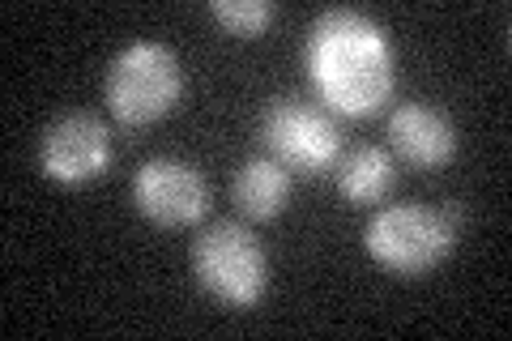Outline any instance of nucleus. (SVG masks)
<instances>
[{
	"instance_id": "nucleus-9",
	"label": "nucleus",
	"mask_w": 512,
	"mask_h": 341,
	"mask_svg": "<svg viewBox=\"0 0 512 341\" xmlns=\"http://www.w3.org/2000/svg\"><path fill=\"white\" fill-rule=\"evenodd\" d=\"M231 201L239 205V214L252 222H274L286 201H291V171L274 158H248L235 171Z\"/></svg>"
},
{
	"instance_id": "nucleus-8",
	"label": "nucleus",
	"mask_w": 512,
	"mask_h": 341,
	"mask_svg": "<svg viewBox=\"0 0 512 341\" xmlns=\"http://www.w3.org/2000/svg\"><path fill=\"white\" fill-rule=\"evenodd\" d=\"M389 141L414 167H444L457 158V128L427 103H402L389 116Z\"/></svg>"
},
{
	"instance_id": "nucleus-3",
	"label": "nucleus",
	"mask_w": 512,
	"mask_h": 341,
	"mask_svg": "<svg viewBox=\"0 0 512 341\" xmlns=\"http://www.w3.org/2000/svg\"><path fill=\"white\" fill-rule=\"evenodd\" d=\"M184 94V69L163 43H128L107 69V107L128 128L158 124Z\"/></svg>"
},
{
	"instance_id": "nucleus-7",
	"label": "nucleus",
	"mask_w": 512,
	"mask_h": 341,
	"mask_svg": "<svg viewBox=\"0 0 512 341\" xmlns=\"http://www.w3.org/2000/svg\"><path fill=\"white\" fill-rule=\"evenodd\" d=\"M133 205L141 209V218L175 231V226H192L205 218L210 184L184 158H150L133 175Z\"/></svg>"
},
{
	"instance_id": "nucleus-4",
	"label": "nucleus",
	"mask_w": 512,
	"mask_h": 341,
	"mask_svg": "<svg viewBox=\"0 0 512 341\" xmlns=\"http://www.w3.org/2000/svg\"><path fill=\"white\" fill-rule=\"evenodd\" d=\"M192 273L227 307H256L269 290L265 248L244 222H210L192 239Z\"/></svg>"
},
{
	"instance_id": "nucleus-5",
	"label": "nucleus",
	"mask_w": 512,
	"mask_h": 341,
	"mask_svg": "<svg viewBox=\"0 0 512 341\" xmlns=\"http://www.w3.org/2000/svg\"><path fill=\"white\" fill-rule=\"evenodd\" d=\"M256 137L269 150V158L299 175H325L342 158V128L325 107H312L303 99H269Z\"/></svg>"
},
{
	"instance_id": "nucleus-10",
	"label": "nucleus",
	"mask_w": 512,
	"mask_h": 341,
	"mask_svg": "<svg viewBox=\"0 0 512 341\" xmlns=\"http://www.w3.org/2000/svg\"><path fill=\"white\" fill-rule=\"evenodd\" d=\"M333 175H338V192L355 205H380L397 184L393 154L380 150V145H359V150L342 154Z\"/></svg>"
},
{
	"instance_id": "nucleus-2",
	"label": "nucleus",
	"mask_w": 512,
	"mask_h": 341,
	"mask_svg": "<svg viewBox=\"0 0 512 341\" xmlns=\"http://www.w3.org/2000/svg\"><path fill=\"white\" fill-rule=\"evenodd\" d=\"M461 222L453 205H389L367 222V256L397 278H423L440 269L457 248Z\"/></svg>"
},
{
	"instance_id": "nucleus-11",
	"label": "nucleus",
	"mask_w": 512,
	"mask_h": 341,
	"mask_svg": "<svg viewBox=\"0 0 512 341\" xmlns=\"http://www.w3.org/2000/svg\"><path fill=\"white\" fill-rule=\"evenodd\" d=\"M274 0H210V18L235 39H261L274 26Z\"/></svg>"
},
{
	"instance_id": "nucleus-1",
	"label": "nucleus",
	"mask_w": 512,
	"mask_h": 341,
	"mask_svg": "<svg viewBox=\"0 0 512 341\" xmlns=\"http://www.w3.org/2000/svg\"><path fill=\"white\" fill-rule=\"evenodd\" d=\"M308 77L329 111L376 116L393 99V43L367 13L329 9L312 22Z\"/></svg>"
},
{
	"instance_id": "nucleus-6",
	"label": "nucleus",
	"mask_w": 512,
	"mask_h": 341,
	"mask_svg": "<svg viewBox=\"0 0 512 341\" xmlns=\"http://www.w3.org/2000/svg\"><path fill=\"white\" fill-rule=\"evenodd\" d=\"M111 158H116L111 128L90 111H69V116L47 124L39 137V167L47 180L64 188H82L99 180L111 167Z\"/></svg>"
}]
</instances>
